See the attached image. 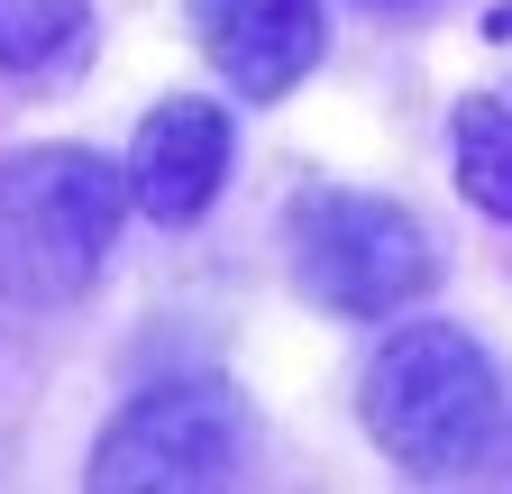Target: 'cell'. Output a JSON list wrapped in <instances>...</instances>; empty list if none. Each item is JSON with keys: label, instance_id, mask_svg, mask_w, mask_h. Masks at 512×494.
Returning a JSON list of instances; mask_svg holds the SVG:
<instances>
[{"label": "cell", "instance_id": "cell-1", "mask_svg": "<svg viewBox=\"0 0 512 494\" xmlns=\"http://www.w3.org/2000/svg\"><path fill=\"white\" fill-rule=\"evenodd\" d=\"M366 440L421 485H448L494 458L503 440V376L458 321H394L357 376Z\"/></svg>", "mask_w": 512, "mask_h": 494}, {"label": "cell", "instance_id": "cell-2", "mask_svg": "<svg viewBox=\"0 0 512 494\" xmlns=\"http://www.w3.org/2000/svg\"><path fill=\"white\" fill-rule=\"evenodd\" d=\"M128 165L92 147H19L0 156V302L10 312H64L83 302L119 247Z\"/></svg>", "mask_w": 512, "mask_h": 494}, {"label": "cell", "instance_id": "cell-3", "mask_svg": "<svg viewBox=\"0 0 512 494\" xmlns=\"http://www.w3.org/2000/svg\"><path fill=\"white\" fill-rule=\"evenodd\" d=\"M284 247H293V284L339 321H394L439 284L430 229L403 202L348 193V183H302L284 211Z\"/></svg>", "mask_w": 512, "mask_h": 494}, {"label": "cell", "instance_id": "cell-4", "mask_svg": "<svg viewBox=\"0 0 512 494\" xmlns=\"http://www.w3.org/2000/svg\"><path fill=\"white\" fill-rule=\"evenodd\" d=\"M247 467V403L220 376H165L128 403L101 449H92V485L101 494H192V485H229Z\"/></svg>", "mask_w": 512, "mask_h": 494}, {"label": "cell", "instance_id": "cell-5", "mask_svg": "<svg viewBox=\"0 0 512 494\" xmlns=\"http://www.w3.org/2000/svg\"><path fill=\"white\" fill-rule=\"evenodd\" d=\"M220 174H229V110L220 101H156L128 138V202H138L156 229H192L220 202Z\"/></svg>", "mask_w": 512, "mask_h": 494}, {"label": "cell", "instance_id": "cell-6", "mask_svg": "<svg viewBox=\"0 0 512 494\" xmlns=\"http://www.w3.org/2000/svg\"><path fill=\"white\" fill-rule=\"evenodd\" d=\"M192 37L220 65L229 92L247 101H284L320 65V0H192Z\"/></svg>", "mask_w": 512, "mask_h": 494}, {"label": "cell", "instance_id": "cell-7", "mask_svg": "<svg viewBox=\"0 0 512 494\" xmlns=\"http://www.w3.org/2000/svg\"><path fill=\"white\" fill-rule=\"evenodd\" d=\"M92 46V0H0V74L46 83Z\"/></svg>", "mask_w": 512, "mask_h": 494}, {"label": "cell", "instance_id": "cell-8", "mask_svg": "<svg viewBox=\"0 0 512 494\" xmlns=\"http://www.w3.org/2000/svg\"><path fill=\"white\" fill-rule=\"evenodd\" d=\"M458 193L485 211V220H512V101H494V92H476V101H458Z\"/></svg>", "mask_w": 512, "mask_h": 494}, {"label": "cell", "instance_id": "cell-9", "mask_svg": "<svg viewBox=\"0 0 512 494\" xmlns=\"http://www.w3.org/2000/svg\"><path fill=\"white\" fill-rule=\"evenodd\" d=\"M366 10H421V0H366Z\"/></svg>", "mask_w": 512, "mask_h": 494}]
</instances>
